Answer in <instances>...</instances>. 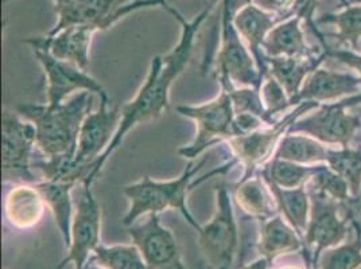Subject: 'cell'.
Masks as SVG:
<instances>
[{"label":"cell","mask_w":361,"mask_h":269,"mask_svg":"<svg viewBox=\"0 0 361 269\" xmlns=\"http://www.w3.org/2000/svg\"><path fill=\"white\" fill-rule=\"evenodd\" d=\"M59 16L49 32H57L72 25H90L97 31L106 30L124 16L139 10L161 7L167 11L166 0H50Z\"/></svg>","instance_id":"6"},{"label":"cell","mask_w":361,"mask_h":269,"mask_svg":"<svg viewBox=\"0 0 361 269\" xmlns=\"http://www.w3.org/2000/svg\"><path fill=\"white\" fill-rule=\"evenodd\" d=\"M44 69L47 82V104L57 105L80 92H90L99 99L108 97L103 85L82 68L72 62L59 60L45 49L31 47Z\"/></svg>","instance_id":"12"},{"label":"cell","mask_w":361,"mask_h":269,"mask_svg":"<svg viewBox=\"0 0 361 269\" xmlns=\"http://www.w3.org/2000/svg\"><path fill=\"white\" fill-rule=\"evenodd\" d=\"M1 170L4 182L37 183L32 173V151L37 147L35 127L18 112L4 109L1 118Z\"/></svg>","instance_id":"8"},{"label":"cell","mask_w":361,"mask_h":269,"mask_svg":"<svg viewBox=\"0 0 361 269\" xmlns=\"http://www.w3.org/2000/svg\"><path fill=\"white\" fill-rule=\"evenodd\" d=\"M127 233L149 269H183L177 239L162 225L159 214H149L143 224L127 226Z\"/></svg>","instance_id":"15"},{"label":"cell","mask_w":361,"mask_h":269,"mask_svg":"<svg viewBox=\"0 0 361 269\" xmlns=\"http://www.w3.org/2000/svg\"><path fill=\"white\" fill-rule=\"evenodd\" d=\"M325 54L319 58H287V57H275L266 58L267 62V75H272L285 89L287 96L294 105L295 99L298 97L305 80L313 70H316L318 65L322 62Z\"/></svg>","instance_id":"23"},{"label":"cell","mask_w":361,"mask_h":269,"mask_svg":"<svg viewBox=\"0 0 361 269\" xmlns=\"http://www.w3.org/2000/svg\"><path fill=\"white\" fill-rule=\"evenodd\" d=\"M226 1H228V4H229L231 10H232L233 14H235L238 10H240L241 7H244V6L250 4V3H252L254 0H226Z\"/></svg>","instance_id":"38"},{"label":"cell","mask_w":361,"mask_h":269,"mask_svg":"<svg viewBox=\"0 0 361 269\" xmlns=\"http://www.w3.org/2000/svg\"><path fill=\"white\" fill-rule=\"evenodd\" d=\"M295 0H254L252 3L259 8L279 16L282 20L291 18V10Z\"/></svg>","instance_id":"35"},{"label":"cell","mask_w":361,"mask_h":269,"mask_svg":"<svg viewBox=\"0 0 361 269\" xmlns=\"http://www.w3.org/2000/svg\"><path fill=\"white\" fill-rule=\"evenodd\" d=\"M309 194L310 218L303 241L309 248H314L313 265L317 268L322 252L344 244L348 236V220L352 218V211L341 220L337 213V201L313 190Z\"/></svg>","instance_id":"14"},{"label":"cell","mask_w":361,"mask_h":269,"mask_svg":"<svg viewBox=\"0 0 361 269\" xmlns=\"http://www.w3.org/2000/svg\"><path fill=\"white\" fill-rule=\"evenodd\" d=\"M177 111L180 116L193 120L197 125L195 140L178 150L182 158L193 161L209 147L233 137L235 109L229 93L223 88L220 94L208 103L180 105Z\"/></svg>","instance_id":"7"},{"label":"cell","mask_w":361,"mask_h":269,"mask_svg":"<svg viewBox=\"0 0 361 269\" xmlns=\"http://www.w3.org/2000/svg\"><path fill=\"white\" fill-rule=\"evenodd\" d=\"M121 106L109 105V99H100V108L85 118L77 140L75 163L93 170L94 163L104 155L119 130Z\"/></svg>","instance_id":"13"},{"label":"cell","mask_w":361,"mask_h":269,"mask_svg":"<svg viewBox=\"0 0 361 269\" xmlns=\"http://www.w3.org/2000/svg\"><path fill=\"white\" fill-rule=\"evenodd\" d=\"M256 246L260 257H264L272 263L281 256L301 251L303 239L287 223L286 218L276 214L266 221H262Z\"/></svg>","instance_id":"19"},{"label":"cell","mask_w":361,"mask_h":269,"mask_svg":"<svg viewBox=\"0 0 361 269\" xmlns=\"http://www.w3.org/2000/svg\"><path fill=\"white\" fill-rule=\"evenodd\" d=\"M360 196H361V195H360Z\"/></svg>","instance_id":"44"},{"label":"cell","mask_w":361,"mask_h":269,"mask_svg":"<svg viewBox=\"0 0 361 269\" xmlns=\"http://www.w3.org/2000/svg\"><path fill=\"white\" fill-rule=\"evenodd\" d=\"M216 1L217 0H209L208 7L202 10L192 20H186V18H183L178 10H170L169 14H171L174 19H177V22L180 25V41L166 56H157L151 61L150 69L145 84L140 87V89L131 101L121 106L119 130L112 139L104 155L93 165L87 184H93L94 180L100 175L108 159L118 150L124 137L133 128H135L137 124L161 118L167 111L171 85L182 75L186 65L192 58L197 32L211 14Z\"/></svg>","instance_id":"1"},{"label":"cell","mask_w":361,"mask_h":269,"mask_svg":"<svg viewBox=\"0 0 361 269\" xmlns=\"http://www.w3.org/2000/svg\"><path fill=\"white\" fill-rule=\"evenodd\" d=\"M316 23H331L337 26L338 32L336 38L341 44L352 46L353 50L359 49V41L361 39V6H346L345 10L321 16L317 19Z\"/></svg>","instance_id":"31"},{"label":"cell","mask_w":361,"mask_h":269,"mask_svg":"<svg viewBox=\"0 0 361 269\" xmlns=\"http://www.w3.org/2000/svg\"><path fill=\"white\" fill-rule=\"evenodd\" d=\"M90 261L106 269H149L135 244L103 245L100 244Z\"/></svg>","instance_id":"28"},{"label":"cell","mask_w":361,"mask_h":269,"mask_svg":"<svg viewBox=\"0 0 361 269\" xmlns=\"http://www.w3.org/2000/svg\"><path fill=\"white\" fill-rule=\"evenodd\" d=\"M3 1H4V3H8V1H11V0H3Z\"/></svg>","instance_id":"43"},{"label":"cell","mask_w":361,"mask_h":269,"mask_svg":"<svg viewBox=\"0 0 361 269\" xmlns=\"http://www.w3.org/2000/svg\"><path fill=\"white\" fill-rule=\"evenodd\" d=\"M281 269H302L300 267H293V265H287V267H283V268Z\"/></svg>","instance_id":"41"},{"label":"cell","mask_w":361,"mask_h":269,"mask_svg":"<svg viewBox=\"0 0 361 269\" xmlns=\"http://www.w3.org/2000/svg\"><path fill=\"white\" fill-rule=\"evenodd\" d=\"M340 1H341V4H343V6H349V0H340Z\"/></svg>","instance_id":"42"},{"label":"cell","mask_w":361,"mask_h":269,"mask_svg":"<svg viewBox=\"0 0 361 269\" xmlns=\"http://www.w3.org/2000/svg\"><path fill=\"white\" fill-rule=\"evenodd\" d=\"M94 94L75 93L57 105L20 104L16 112L35 127L37 149L44 158L75 156L81 125L92 112Z\"/></svg>","instance_id":"2"},{"label":"cell","mask_w":361,"mask_h":269,"mask_svg":"<svg viewBox=\"0 0 361 269\" xmlns=\"http://www.w3.org/2000/svg\"><path fill=\"white\" fill-rule=\"evenodd\" d=\"M97 30L90 25H72L44 37H31L23 42L30 47H41L51 56L72 62L87 70L90 60V45Z\"/></svg>","instance_id":"16"},{"label":"cell","mask_w":361,"mask_h":269,"mask_svg":"<svg viewBox=\"0 0 361 269\" xmlns=\"http://www.w3.org/2000/svg\"><path fill=\"white\" fill-rule=\"evenodd\" d=\"M318 167L298 165L272 158L270 163L263 165L262 178L281 189H298L313 178Z\"/></svg>","instance_id":"27"},{"label":"cell","mask_w":361,"mask_h":269,"mask_svg":"<svg viewBox=\"0 0 361 269\" xmlns=\"http://www.w3.org/2000/svg\"><path fill=\"white\" fill-rule=\"evenodd\" d=\"M282 19L279 16L270 14L262 8H259L254 3H250L233 14V25L239 32L241 39L250 49L254 56L260 73L266 77L267 62L263 53V44L270 32Z\"/></svg>","instance_id":"17"},{"label":"cell","mask_w":361,"mask_h":269,"mask_svg":"<svg viewBox=\"0 0 361 269\" xmlns=\"http://www.w3.org/2000/svg\"><path fill=\"white\" fill-rule=\"evenodd\" d=\"M352 224L356 229L353 242H344L326 249L319 256L316 269H359L361 267V226L355 218Z\"/></svg>","instance_id":"30"},{"label":"cell","mask_w":361,"mask_h":269,"mask_svg":"<svg viewBox=\"0 0 361 269\" xmlns=\"http://www.w3.org/2000/svg\"><path fill=\"white\" fill-rule=\"evenodd\" d=\"M270 265L271 263L267 258L259 257V258H256L255 261H252V263L244 265L241 269H269L270 268Z\"/></svg>","instance_id":"37"},{"label":"cell","mask_w":361,"mask_h":269,"mask_svg":"<svg viewBox=\"0 0 361 269\" xmlns=\"http://www.w3.org/2000/svg\"><path fill=\"white\" fill-rule=\"evenodd\" d=\"M226 90L232 99L235 113H254L263 119L267 125L275 124V120L263 105L260 90L256 88H231Z\"/></svg>","instance_id":"33"},{"label":"cell","mask_w":361,"mask_h":269,"mask_svg":"<svg viewBox=\"0 0 361 269\" xmlns=\"http://www.w3.org/2000/svg\"><path fill=\"white\" fill-rule=\"evenodd\" d=\"M220 46L216 57V73L223 89L256 88L264 80L254 56L241 39L233 25V11L226 0H221Z\"/></svg>","instance_id":"4"},{"label":"cell","mask_w":361,"mask_h":269,"mask_svg":"<svg viewBox=\"0 0 361 269\" xmlns=\"http://www.w3.org/2000/svg\"><path fill=\"white\" fill-rule=\"evenodd\" d=\"M45 201L34 184H18L7 196L4 202L6 218L18 229H31L39 224Z\"/></svg>","instance_id":"20"},{"label":"cell","mask_w":361,"mask_h":269,"mask_svg":"<svg viewBox=\"0 0 361 269\" xmlns=\"http://www.w3.org/2000/svg\"><path fill=\"white\" fill-rule=\"evenodd\" d=\"M38 192L42 195L46 206L50 209L61 236L65 241L66 248L71 245V232L73 221V201L72 193L75 183L56 182V180H41L34 183Z\"/></svg>","instance_id":"22"},{"label":"cell","mask_w":361,"mask_h":269,"mask_svg":"<svg viewBox=\"0 0 361 269\" xmlns=\"http://www.w3.org/2000/svg\"><path fill=\"white\" fill-rule=\"evenodd\" d=\"M216 209L211 221L197 230L198 244L208 269H233L240 239L231 193L226 186L214 190Z\"/></svg>","instance_id":"5"},{"label":"cell","mask_w":361,"mask_h":269,"mask_svg":"<svg viewBox=\"0 0 361 269\" xmlns=\"http://www.w3.org/2000/svg\"><path fill=\"white\" fill-rule=\"evenodd\" d=\"M207 161L208 156H204L197 165L192 161L176 180L162 182L145 177L135 183L124 186L123 193L127 196L130 206L123 218V225L131 226L142 215L159 214L165 210L174 209L178 210L188 224L193 226L197 232L201 225L190 213L186 201L190 190L197 184L192 183V180L202 170Z\"/></svg>","instance_id":"3"},{"label":"cell","mask_w":361,"mask_h":269,"mask_svg":"<svg viewBox=\"0 0 361 269\" xmlns=\"http://www.w3.org/2000/svg\"><path fill=\"white\" fill-rule=\"evenodd\" d=\"M313 192L325 194L334 201L346 202L349 201V187L345 180H343L337 173H334L331 167L318 165V170L313 178L310 180Z\"/></svg>","instance_id":"32"},{"label":"cell","mask_w":361,"mask_h":269,"mask_svg":"<svg viewBox=\"0 0 361 269\" xmlns=\"http://www.w3.org/2000/svg\"><path fill=\"white\" fill-rule=\"evenodd\" d=\"M85 269H106L103 268V267H100V265H97L96 263H93V261H88V264H87V267Z\"/></svg>","instance_id":"39"},{"label":"cell","mask_w":361,"mask_h":269,"mask_svg":"<svg viewBox=\"0 0 361 269\" xmlns=\"http://www.w3.org/2000/svg\"><path fill=\"white\" fill-rule=\"evenodd\" d=\"M328 150L324 143L312 136L287 132L281 139L274 158L298 165H316L326 162Z\"/></svg>","instance_id":"25"},{"label":"cell","mask_w":361,"mask_h":269,"mask_svg":"<svg viewBox=\"0 0 361 269\" xmlns=\"http://www.w3.org/2000/svg\"><path fill=\"white\" fill-rule=\"evenodd\" d=\"M326 163L345 180L352 198L361 195V150H328Z\"/></svg>","instance_id":"29"},{"label":"cell","mask_w":361,"mask_h":269,"mask_svg":"<svg viewBox=\"0 0 361 269\" xmlns=\"http://www.w3.org/2000/svg\"><path fill=\"white\" fill-rule=\"evenodd\" d=\"M361 103L360 96L349 97L348 100L325 105L318 112L298 119L288 130V134H305L312 136L325 144H340L348 149L357 130H360L359 115L346 113V106Z\"/></svg>","instance_id":"11"},{"label":"cell","mask_w":361,"mask_h":269,"mask_svg":"<svg viewBox=\"0 0 361 269\" xmlns=\"http://www.w3.org/2000/svg\"><path fill=\"white\" fill-rule=\"evenodd\" d=\"M264 182L270 189L278 210L283 213V217L286 218L287 223L291 225L303 239L310 218V196L306 193L305 186L298 189H281L271 182Z\"/></svg>","instance_id":"24"},{"label":"cell","mask_w":361,"mask_h":269,"mask_svg":"<svg viewBox=\"0 0 361 269\" xmlns=\"http://www.w3.org/2000/svg\"><path fill=\"white\" fill-rule=\"evenodd\" d=\"M301 18L291 16L279 22L269 32L263 53L266 58L287 57V58H307L312 50L305 42V35L301 27Z\"/></svg>","instance_id":"21"},{"label":"cell","mask_w":361,"mask_h":269,"mask_svg":"<svg viewBox=\"0 0 361 269\" xmlns=\"http://www.w3.org/2000/svg\"><path fill=\"white\" fill-rule=\"evenodd\" d=\"M317 106H319V103L303 101L293 112L287 113L283 119L270 125L269 128H262L245 136L231 137L226 143L233 154V159H236L238 163H241L245 168L240 180L254 177L257 167L266 165L270 156H274L272 154L276 150L283 134L288 132L290 127L297 120L301 119L303 113Z\"/></svg>","instance_id":"9"},{"label":"cell","mask_w":361,"mask_h":269,"mask_svg":"<svg viewBox=\"0 0 361 269\" xmlns=\"http://www.w3.org/2000/svg\"><path fill=\"white\" fill-rule=\"evenodd\" d=\"M359 90H361L360 77L317 68L305 80L294 104H301L303 101H333L346 94L357 93Z\"/></svg>","instance_id":"18"},{"label":"cell","mask_w":361,"mask_h":269,"mask_svg":"<svg viewBox=\"0 0 361 269\" xmlns=\"http://www.w3.org/2000/svg\"><path fill=\"white\" fill-rule=\"evenodd\" d=\"M263 178L251 177L238 183L235 189V201L248 217L259 221H266L274 217L272 202L275 199L271 194L270 189L264 186Z\"/></svg>","instance_id":"26"},{"label":"cell","mask_w":361,"mask_h":269,"mask_svg":"<svg viewBox=\"0 0 361 269\" xmlns=\"http://www.w3.org/2000/svg\"><path fill=\"white\" fill-rule=\"evenodd\" d=\"M259 90L263 105L272 118L293 105L282 85L272 75H267L264 77Z\"/></svg>","instance_id":"34"},{"label":"cell","mask_w":361,"mask_h":269,"mask_svg":"<svg viewBox=\"0 0 361 269\" xmlns=\"http://www.w3.org/2000/svg\"><path fill=\"white\" fill-rule=\"evenodd\" d=\"M350 4H352V6H353V4H356V6L359 4V6H361V0H349V6H350Z\"/></svg>","instance_id":"40"},{"label":"cell","mask_w":361,"mask_h":269,"mask_svg":"<svg viewBox=\"0 0 361 269\" xmlns=\"http://www.w3.org/2000/svg\"><path fill=\"white\" fill-rule=\"evenodd\" d=\"M81 194L75 204V215L72 221L71 245L68 254L57 269L73 264L75 269H85L96 248L102 244V208L94 198L92 186L82 183Z\"/></svg>","instance_id":"10"},{"label":"cell","mask_w":361,"mask_h":269,"mask_svg":"<svg viewBox=\"0 0 361 269\" xmlns=\"http://www.w3.org/2000/svg\"><path fill=\"white\" fill-rule=\"evenodd\" d=\"M326 57H331L334 60L340 61L343 63H345L346 66L355 69L359 77L361 78V54H355L352 51H346V50H337V49H325L324 53Z\"/></svg>","instance_id":"36"}]
</instances>
